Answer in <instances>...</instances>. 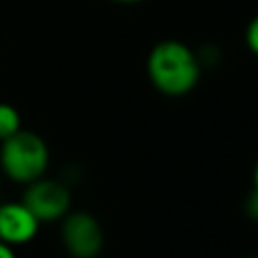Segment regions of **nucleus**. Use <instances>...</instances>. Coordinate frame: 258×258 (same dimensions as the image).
<instances>
[{"label": "nucleus", "mask_w": 258, "mask_h": 258, "mask_svg": "<svg viewBox=\"0 0 258 258\" xmlns=\"http://www.w3.org/2000/svg\"><path fill=\"white\" fill-rule=\"evenodd\" d=\"M147 77L151 85L167 97H183L196 89L202 64L191 46L181 40H159L147 54Z\"/></svg>", "instance_id": "1"}, {"label": "nucleus", "mask_w": 258, "mask_h": 258, "mask_svg": "<svg viewBox=\"0 0 258 258\" xmlns=\"http://www.w3.org/2000/svg\"><path fill=\"white\" fill-rule=\"evenodd\" d=\"M50 163L46 141L28 129H20L0 141V169L16 183H30L42 177Z\"/></svg>", "instance_id": "2"}, {"label": "nucleus", "mask_w": 258, "mask_h": 258, "mask_svg": "<svg viewBox=\"0 0 258 258\" xmlns=\"http://www.w3.org/2000/svg\"><path fill=\"white\" fill-rule=\"evenodd\" d=\"M60 226V240L69 256L73 258H95L101 254L105 234L99 220L83 210L67 212Z\"/></svg>", "instance_id": "3"}, {"label": "nucleus", "mask_w": 258, "mask_h": 258, "mask_svg": "<svg viewBox=\"0 0 258 258\" xmlns=\"http://www.w3.org/2000/svg\"><path fill=\"white\" fill-rule=\"evenodd\" d=\"M20 202L36 216L38 222H54L71 210V191L62 181L42 175L26 183Z\"/></svg>", "instance_id": "4"}, {"label": "nucleus", "mask_w": 258, "mask_h": 258, "mask_svg": "<svg viewBox=\"0 0 258 258\" xmlns=\"http://www.w3.org/2000/svg\"><path fill=\"white\" fill-rule=\"evenodd\" d=\"M38 228L40 222L22 202L0 206V240L12 248L28 244L38 234Z\"/></svg>", "instance_id": "5"}, {"label": "nucleus", "mask_w": 258, "mask_h": 258, "mask_svg": "<svg viewBox=\"0 0 258 258\" xmlns=\"http://www.w3.org/2000/svg\"><path fill=\"white\" fill-rule=\"evenodd\" d=\"M20 129H22L20 113L8 103H0V141L8 139Z\"/></svg>", "instance_id": "6"}, {"label": "nucleus", "mask_w": 258, "mask_h": 258, "mask_svg": "<svg viewBox=\"0 0 258 258\" xmlns=\"http://www.w3.org/2000/svg\"><path fill=\"white\" fill-rule=\"evenodd\" d=\"M244 38H246L248 50H250L254 56H258V14L248 22L246 32H244Z\"/></svg>", "instance_id": "7"}, {"label": "nucleus", "mask_w": 258, "mask_h": 258, "mask_svg": "<svg viewBox=\"0 0 258 258\" xmlns=\"http://www.w3.org/2000/svg\"><path fill=\"white\" fill-rule=\"evenodd\" d=\"M246 214L254 220H258V189L254 187L246 200Z\"/></svg>", "instance_id": "8"}, {"label": "nucleus", "mask_w": 258, "mask_h": 258, "mask_svg": "<svg viewBox=\"0 0 258 258\" xmlns=\"http://www.w3.org/2000/svg\"><path fill=\"white\" fill-rule=\"evenodd\" d=\"M0 258H16V254H14V248H12L10 244L2 242V240H0Z\"/></svg>", "instance_id": "9"}, {"label": "nucleus", "mask_w": 258, "mask_h": 258, "mask_svg": "<svg viewBox=\"0 0 258 258\" xmlns=\"http://www.w3.org/2000/svg\"><path fill=\"white\" fill-rule=\"evenodd\" d=\"M113 2H117V4H139L143 0H113Z\"/></svg>", "instance_id": "10"}, {"label": "nucleus", "mask_w": 258, "mask_h": 258, "mask_svg": "<svg viewBox=\"0 0 258 258\" xmlns=\"http://www.w3.org/2000/svg\"><path fill=\"white\" fill-rule=\"evenodd\" d=\"M254 187L258 189V161H256V167H254Z\"/></svg>", "instance_id": "11"}, {"label": "nucleus", "mask_w": 258, "mask_h": 258, "mask_svg": "<svg viewBox=\"0 0 258 258\" xmlns=\"http://www.w3.org/2000/svg\"><path fill=\"white\" fill-rule=\"evenodd\" d=\"M246 258H258V256H246Z\"/></svg>", "instance_id": "12"}]
</instances>
